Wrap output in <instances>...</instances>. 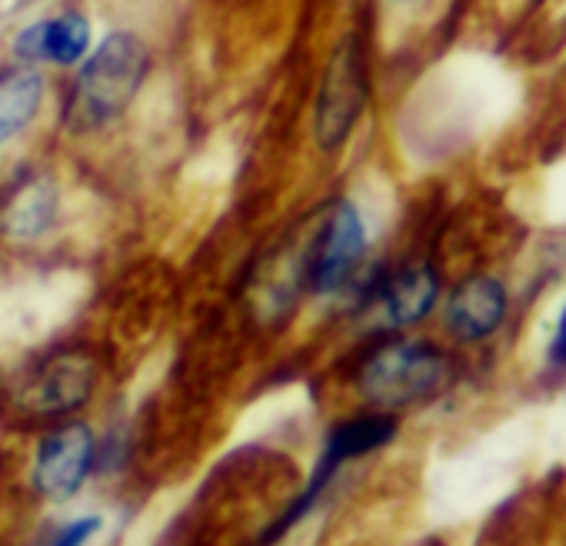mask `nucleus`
I'll list each match as a JSON object with an SVG mask.
<instances>
[{"mask_svg": "<svg viewBox=\"0 0 566 546\" xmlns=\"http://www.w3.org/2000/svg\"><path fill=\"white\" fill-rule=\"evenodd\" d=\"M463 377L460 350L423 330L367 334L350 360V387L364 407L407 413L453 393Z\"/></svg>", "mask_w": 566, "mask_h": 546, "instance_id": "f257e3e1", "label": "nucleus"}, {"mask_svg": "<svg viewBox=\"0 0 566 546\" xmlns=\"http://www.w3.org/2000/svg\"><path fill=\"white\" fill-rule=\"evenodd\" d=\"M154 54L134 31H111L71 71L61 104V127L74 137L101 134L120 124L150 81Z\"/></svg>", "mask_w": 566, "mask_h": 546, "instance_id": "f03ea898", "label": "nucleus"}, {"mask_svg": "<svg viewBox=\"0 0 566 546\" xmlns=\"http://www.w3.org/2000/svg\"><path fill=\"white\" fill-rule=\"evenodd\" d=\"M443 287L447 270L440 256L413 250L403 256L370 260L340 307L350 321H360L367 334H410L433 324Z\"/></svg>", "mask_w": 566, "mask_h": 546, "instance_id": "7ed1b4c3", "label": "nucleus"}, {"mask_svg": "<svg viewBox=\"0 0 566 546\" xmlns=\"http://www.w3.org/2000/svg\"><path fill=\"white\" fill-rule=\"evenodd\" d=\"M301 281L311 301L344 304L360 273L374 260L370 217L350 193L331 197L311 220L307 237L294 250Z\"/></svg>", "mask_w": 566, "mask_h": 546, "instance_id": "20e7f679", "label": "nucleus"}, {"mask_svg": "<svg viewBox=\"0 0 566 546\" xmlns=\"http://www.w3.org/2000/svg\"><path fill=\"white\" fill-rule=\"evenodd\" d=\"M370 104H374V54L367 34L354 28L334 44L321 71L314 111H311L314 147L327 157L347 150L370 114Z\"/></svg>", "mask_w": 566, "mask_h": 546, "instance_id": "39448f33", "label": "nucleus"}, {"mask_svg": "<svg viewBox=\"0 0 566 546\" xmlns=\"http://www.w3.org/2000/svg\"><path fill=\"white\" fill-rule=\"evenodd\" d=\"M516 307L520 294L510 273L490 263H476L460 270L457 277H447L433 324L450 347L483 350L510 330Z\"/></svg>", "mask_w": 566, "mask_h": 546, "instance_id": "423d86ee", "label": "nucleus"}, {"mask_svg": "<svg viewBox=\"0 0 566 546\" xmlns=\"http://www.w3.org/2000/svg\"><path fill=\"white\" fill-rule=\"evenodd\" d=\"M400 413H387V410H374V407H364L350 417H340L324 443H321V453H317V463L307 476V486L294 496V503L283 510L263 533V546L266 543H280L283 536H287L294 526H301L314 510L317 503L331 493L334 480L340 476L344 466L357 463V460H367L380 450H387L397 437H400Z\"/></svg>", "mask_w": 566, "mask_h": 546, "instance_id": "0eeeda50", "label": "nucleus"}, {"mask_svg": "<svg viewBox=\"0 0 566 546\" xmlns=\"http://www.w3.org/2000/svg\"><path fill=\"white\" fill-rule=\"evenodd\" d=\"M101 384V364L87 347H54L24 374L14 403L24 417L57 423L81 413Z\"/></svg>", "mask_w": 566, "mask_h": 546, "instance_id": "6e6552de", "label": "nucleus"}, {"mask_svg": "<svg viewBox=\"0 0 566 546\" xmlns=\"http://www.w3.org/2000/svg\"><path fill=\"white\" fill-rule=\"evenodd\" d=\"M101 456V443L91 423L57 420L34 447L31 460V490L48 503L74 500L91 480Z\"/></svg>", "mask_w": 566, "mask_h": 546, "instance_id": "1a4fd4ad", "label": "nucleus"}, {"mask_svg": "<svg viewBox=\"0 0 566 546\" xmlns=\"http://www.w3.org/2000/svg\"><path fill=\"white\" fill-rule=\"evenodd\" d=\"M94 21L84 8L67 4L28 21L11 38V61L41 71H74L94 48Z\"/></svg>", "mask_w": 566, "mask_h": 546, "instance_id": "9d476101", "label": "nucleus"}, {"mask_svg": "<svg viewBox=\"0 0 566 546\" xmlns=\"http://www.w3.org/2000/svg\"><path fill=\"white\" fill-rule=\"evenodd\" d=\"M61 217V183L51 170L31 167L0 187V237L8 243L44 240Z\"/></svg>", "mask_w": 566, "mask_h": 546, "instance_id": "9b49d317", "label": "nucleus"}, {"mask_svg": "<svg viewBox=\"0 0 566 546\" xmlns=\"http://www.w3.org/2000/svg\"><path fill=\"white\" fill-rule=\"evenodd\" d=\"M51 84L48 71L8 61L0 64V150L18 144L44 114Z\"/></svg>", "mask_w": 566, "mask_h": 546, "instance_id": "f8f14e48", "label": "nucleus"}, {"mask_svg": "<svg viewBox=\"0 0 566 546\" xmlns=\"http://www.w3.org/2000/svg\"><path fill=\"white\" fill-rule=\"evenodd\" d=\"M543 364L549 374L556 377H566V294L553 314V324H549V334H546V344H543Z\"/></svg>", "mask_w": 566, "mask_h": 546, "instance_id": "ddd939ff", "label": "nucleus"}, {"mask_svg": "<svg viewBox=\"0 0 566 546\" xmlns=\"http://www.w3.org/2000/svg\"><path fill=\"white\" fill-rule=\"evenodd\" d=\"M104 529V516L97 513H87V516H77L71 523H64L54 539L48 546H91V539Z\"/></svg>", "mask_w": 566, "mask_h": 546, "instance_id": "4468645a", "label": "nucleus"}, {"mask_svg": "<svg viewBox=\"0 0 566 546\" xmlns=\"http://www.w3.org/2000/svg\"><path fill=\"white\" fill-rule=\"evenodd\" d=\"M384 4H390V8H420V4H427V0H384Z\"/></svg>", "mask_w": 566, "mask_h": 546, "instance_id": "2eb2a0df", "label": "nucleus"}]
</instances>
